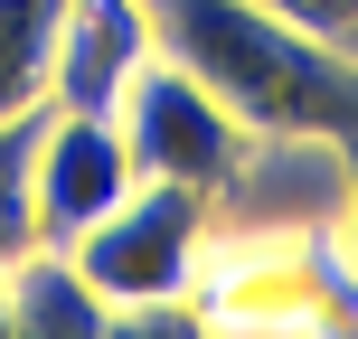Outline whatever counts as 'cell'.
<instances>
[{
  "label": "cell",
  "mask_w": 358,
  "mask_h": 339,
  "mask_svg": "<svg viewBox=\"0 0 358 339\" xmlns=\"http://www.w3.org/2000/svg\"><path fill=\"white\" fill-rule=\"evenodd\" d=\"M161 57L189 66L245 132L358 142V48L311 38L255 0H151Z\"/></svg>",
  "instance_id": "1"
},
{
  "label": "cell",
  "mask_w": 358,
  "mask_h": 339,
  "mask_svg": "<svg viewBox=\"0 0 358 339\" xmlns=\"http://www.w3.org/2000/svg\"><path fill=\"white\" fill-rule=\"evenodd\" d=\"M208 245H217V198L208 189L132 179L66 254H76V273L113 302V330H161V321H198Z\"/></svg>",
  "instance_id": "2"
},
{
  "label": "cell",
  "mask_w": 358,
  "mask_h": 339,
  "mask_svg": "<svg viewBox=\"0 0 358 339\" xmlns=\"http://www.w3.org/2000/svg\"><path fill=\"white\" fill-rule=\"evenodd\" d=\"M113 123H123V151H132L142 179H179V189H208V198L227 189V170L245 161V142H255V132L236 123L189 66H170V57H151V66L132 75V94L113 104Z\"/></svg>",
  "instance_id": "3"
},
{
  "label": "cell",
  "mask_w": 358,
  "mask_h": 339,
  "mask_svg": "<svg viewBox=\"0 0 358 339\" xmlns=\"http://www.w3.org/2000/svg\"><path fill=\"white\" fill-rule=\"evenodd\" d=\"M132 179H142V170H132L113 113L48 104L38 132H29V217H38V245H76V236H85Z\"/></svg>",
  "instance_id": "4"
},
{
  "label": "cell",
  "mask_w": 358,
  "mask_h": 339,
  "mask_svg": "<svg viewBox=\"0 0 358 339\" xmlns=\"http://www.w3.org/2000/svg\"><path fill=\"white\" fill-rule=\"evenodd\" d=\"M151 57H161L151 0H66V10H57V75H48V104L113 113Z\"/></svg>",
  "instance_id": "5"
},
{
  "label": "cell",
  "mask_w": 358,
  "mask_h": 339,
  "mask_svg": "<svg viewBox=\"0 0 358 339\" xmlns=\"http://www.w3.org/2000/svg\"><path fill=\"white\" fill-rule=\"evenodd\" d=\"M0 292H10V330H38V339H94L113 330V302L76 273L66 245H29L0 264Z\"/></svg>",
  "instance_id": "6"
},
{
  "label": "cell",
  "mask_w": 358,
  "mask_h": 339,
  "mask_svg": "<svg viewBox=\"0 0 358 339\" xmlns=\"http://www.w3.org/2000/svg\"><path fill=\"white\" fill-rule=\"evenodd\" d=\"M57 10L66 0H0V123L48 104L57 75Z\"/></svg>",
  "instance_id": "7"
},
{
  "label": "cell",
  "mask_w": 358,
  "mask_h": 339,
  "mask_svg": "<svg viewBox=\"0 0 358 339\" xmlns=\"http://www.w3.org/2000/svg\"><path fill=\"white\" fill-rule=\"evenodd\" d=\"M38 113H48V104H38ZM38 113L0 123V264L38 245V217H29V132H38Z\"/></svg>",
  "instance_id": "8"
},
{
  "label": "cell",
  "mask_w": 358,
  "mask_h": 339,
  "mask_svg": "<svg viewBox=\"0 0 358 339\" xmlns=\"http://www.w3.org/2000/svg\"><path fill=\"white\" fill-rule=\"evenodd\" d=\"M255 10L292 19V29H311V38H340V48H358V0H255Z\"/></svg>",
  "instance_id": "9"
},
{
  "label": "cell",
  "mask_w": 358,
  "mask_h": 339,
  "mask_svg": "<svg viewBox=\"0 0 358 339\" xmlns=\"http://www.w3.org/2000/svg\"><path fill=\"white\" fill-rule=\"evenodd\" d=\"M340 245H349V264H358V142H349V208H340Z\"/></svg>",
  "instance_id": "10"
},
{
  "label": "cell",
  "mask_w": 358,
  "mask_h": 339,
  "mask_svg": "<svg viewBox=\"0 0 358 339\" xmlns=\"http://www.w3.org/2000/svg\"><path fill=\"white\" fill-rule=\"evenodd\" d=\"M0 339H10V292H0Z\"/></svg>",
  "instance_id": "11"
}]
</instances>
